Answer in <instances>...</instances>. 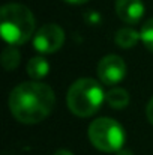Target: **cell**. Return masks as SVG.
Here are the masks:
<instances>
[{
	"instance_id": "obj_7",
	"label": "cell",
	"mask_w": 153,
	"mask_h": 155,
	"mask_svg": "<svg viewBox=\"0 0 153 155\" xmlns=\"http://www.w3.org/2000/svg\"><path fill=\"white\" fill-rule=\"evenodd\" d=\"M116 12L122 21L137 24L144 15V5L141 0H117Z\"/></svg>"
},
{
	"instance_id": "obj_5",
	"label": "cell",
	"mask_w": 153,
	"mask_h": 155,
	"mask_svg": "<svg viewBox=\"0 0 153 155\" xmlns=\"http://www.w3.org/2000/svg\"><path fill=\"white\" fill-rule=\"evenodd\" d=\"M65 42V32L57 24H45L42 26L33 36V48L39 53L50 54L57 51Z\"/></svg>"
},
{
	"instance_id": "obj_11",
	"label": "cell",
	"mask_w": 153,
	"mask_h": 155,
	"mask_svg": "<svg viewBox=\"0 0 153 155\" xmlns=\"http://www.w3.org/2000/svg\"><path fill=\"white\" fill-rule=\"evenodd\" d=\"M20 63V53L14 45H8L2 53V65L6 71H12Z\"/></svg>"
},
{
	"instance_id": "obj_9",
	"label": "cell",
	"mask_w": 153,
	"mask_h": 155,
	"mask_svg": "<svg viewBox=\"0 0 153 155\" xmlns=\"http://www.w3.org/2000/svg\"><path fill=\"white\" fill-rule=\"evenodd\" d=\"M105 100L110 107L120 110L129 104V94L122 87H114V89L108 91V94L105 95Z\"/></svg>"
},
{
	"instance_id": "obj_8",
	"label": "cell",
	"mask_w": 153,
	"mask_h": 155,
	"mask_svg": "<svg viewBox=\"0 0 153 155\" xmlns=\"http://www.w3.org/2000/svg\"><path fill=\"white\" fill-rule=\"evenodd\" d=\"M50 72V63L44 56H36L32 57L27 63V74L32 77V80L35 81H41L42 78H45Z\"/></svg>"
},
{
	"instance_id": "obj_6",
	"label": "cell",
	"mask_w": 153,
	"mask_h": 155,
	"mask_svg": "<svg viewBox=\"0 0 153 155\" xmlns=\"http://www.w3.org/2000/svg\"><path fill=\"white\" fill-rule=\"evenodd\" d=\"M126 75V65L122 57L116 54H110L102 57L98 65V77L102 83L113 86L120 83Z\"/></svg>"
},
{
	"instance_id": "obj_15",
	"label": "cell",
	"mask_w": 153,
	"mask_h": 155,
	"mask_svg": "<svg viewBox=\"0 0 153 155\" xmlns=\"http://www.w3.org/2000/svg\"><path fill=\"white\" fill-rule=\"evenodd\" d=\"M53 155H74V154L69 152V151H66V149H60V151H56Z\"/></svg>"
},
{
	"instance_id": "obj_16",
	"label": "cell",
	"mask_w": 153,
	"mask_h": 155,
	"mask_svg": "<svg viewBox=\"0 0 153 155\" xmlns=\"http://www.w3.org/2000/svg\"><path fill=\"white\" fill-rule=\"evenodd\" d=\"M117 155H132V154H131V152H128V151H122V149H120V151L117 152Z\"/></svg>"
},
{
	"instance_id": "obj_3",
	"label": "cell",
	"mask_w": 153,
	"mask_h": 155,
	"mask_svg": "<svg viewBox=\"0 0 153 155\" xmlns=\"http://www.w3.org/2000/svg\"><path fill=\"white\" fill-rule=\"evenodd\" d=\"M105 100L102 86L93 78H80L68 91L66 103L69 110L78 117L95 114Z\"/></svg>"
},
{
	"instance_id": "obj_10",
	"label": "cell",
	"mask_w": 153,
	"mask_h": 155,
	"mask_svg": "<svg viewBox=\"0 0 153 155\" xmlns=\"http://www.w3.org/2000/svg\"><path fill=\"white\" fill-rule=\"evenodd\" d=\"M140 39H141V35L137 33L134 29H120L116 33V44L122 48L135 47Z\"/></svg>"
},
{
	"instance_id": "obj_13",
	"label": "cell",
	"mask_w": 153,
	"mask_h": 155,
	"mask_svg": "<svg viewBox=\"0 0 153 155\" xmlns=\"http://www.w3.org/2000/svg\"><path fill=\"white\" fill-rule=\"evenodd\" d=\"M146 114H147V119L150 120V124L153 125V98L149 101L147 104V108H146Z\"/></svg>"
},
{
	"instance_id": "obj_12",
	"label": "cell",
	"mask_w": 153,
	"mask_h": 155,
	"mask_svg": "<svg viewBox=\"0 0 153 155\" xmlns=\"http://www.w3.org/2000/svg\"><path fill=\"white\" fill-rule=\"evenodd\" d=\"M140 35H141V41H143V44L146 45V48L153 53V18L149 20V21L143 26Z\"/></svg>"
},
{
	"instance_id": "obj_14",
	"label": "cell",
	"mask_w": 153,
	"mask_h": 155,
	"mask_svg": "<svg viewBox=\"0 0 153 155\" xmlns=\"http://www.w3.org/2000/svg\"><path fill=\"white\" fill-rule=\"evenodd\" d=\"M63 2L71 3V5H83V3H86V2H89V0H63Z\"/></svg>"
},
{
	"instance_id": "obj_4",
	"label": "cell",
	"mask_w": 153,
	"mask_h": 155,
	"mask_svg": "<svg viewBox=\"0 0 153 155\" xmlns=\"http://www.w3.org/2000/svg\"><path fill=\"white\" fill-rule=\"evenodd\" d=\"M89 139L92 145L102 152H119L125 143V131L117 120L99 117L90 124Z\"/></svg>"
},
{
	"instance_id": "obj_2",
	"label": "cell",
	"mask_w": 153,
	"mask_h": 155,
	"mask_svg": "<svg viewBox=\"0 0 153 155\" xmlns=\"http://www.w3.org/2000/svg\"><path fill=\"white\" fill-rule=\"evenodd\" d=\"M2 38L9 45H21L35 33V18L30 9L20 3L5 5L0 11Z\"/></svg>"
},
{
	"instance_id": "obj_1",
	"label": "cell",
	"mask_w": 153,
	"mask_h": 155,
	"mask_svg": "<svg viewBox=\"0 0 153 155\" xmlns=\"http://www.w3.org/2000/svg\"><path fill=\"white\" fill-rule=\"evenodd\" d=\"M56 97L48 84L41 81H27L18 84L9 95V110L14 117L23 124H38L50 116Z\"/></svg>"
}]
</instances>
